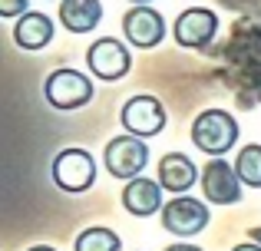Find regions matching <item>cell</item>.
<instances>
[{"label":"cell","instance_id":"19","mask_svg":"<svg viewBox=\"0 0 261 251\" xmlns=\"http://www.w3.org/2000/svg\"><path fill=\"white\" fill-rule=\"evenodd\" d=\"M162 251H202L198 245H169V248H162Z\"/></svg>","mask_w":261,"mask_h":251},{"label":"cell","instance_id":"7","mask_svg":"<svg viewBox=\"0 0 261 251\" xmlns=\"http://www.w3.org/2000/svg\"><path fill=\"white\" fill-rule=\"evenodd\" d=\"M172 37L182 50H208L218 37V13L208 7H189L175 17Z\"/></svg>","mask_w":261,"mask_h":251},{"label":"cell","instance_id":"14","mask_svg":"<svg viewBox=\"0 0 261 251\" xmlns=\"http://www.w3.org/2000/svg\"><path fill=\"white\" fill-rule=\"evenodd\" d=\"M102 0H63L57 10L66 33H93L102 23Z\"/></svg>","mask_w":261,"mask_h":251},{"label":"cell","instance_id":"4","mask_svg":"<svg viewBox=\"0 0 261 251\" xmlns=\"http://www.w3.org/2000/svg\"><path fill=\"white\" fill-rule=\"evenodd\" d=\"M102 165L113 179L119 182H133L146 172L149 165V146L146 139H136V135H113L102 149Z\"/></svg>","mask_w":261,"mask_h":251},{"label":"cell","instance_id":"2","mask_svg":"<svg viewBox=\"0 0 261 251\" xmlns=\"http://www.w3.org/2000/svg\"><path fill=\"white\" fill-rule=\"evenodd\" d=\"M50 175H53V185L66 195H83L96 185V159L89 149H80V146H66L53 155V165H50Z\"/></svg>","mask_w":261,"mask_h":251},{"label":"cell","instance_id":"10","mask_svg":"<svg viewBox=\"0 0 261 251\" xmlns=\"http://www.w3.org/2000/svg\"><path fill=\"white\" fill-rule=\"evenodd\" d=\"M166 17L155 7H129L122 13V37L136 50H155L166 40Z\"/></svg>","mask_w":261,"mask_h":251},{"label":"cell","instance_id":"21","mask_svg":"<svg viewBox=\"0 0 261 251\" xmlns=\"http://www.w3.org/2000/svg\"><path fill=\"white\" fill-rule=\"evenodd\" d=\"M248 238L255 241V245H261V225H255V228H251V232H248Z\"/></svg>","mask_w":261,"mask_h":251},{"label":"cell","instance_id":"8","mask_svg":"<svg viewBox=\"0 0 261 251\" xmlns=\"http://www.w3.org/2000/svg\"><path fill=\"white\" fill-rule=\"evenodd\" d=\"M86 66L96 79H106V83H116L122 79L129 70H133V53L122 40L116 37H99L89 43L86 50Z\"/></svg>","mask_w":261,"mask_h":251},{"label":"cell","instance_id":"3","mask_svg":"<svg viewBox=\"0 0 261 251\" xmlns=\"http://www.w3.org/2000/svg\"><path fill=\"white\" fill-rule=\"evenodd\" d=\"M93 79L86 76V73L73 70V66H60V70H53L50 76L43 79V96L46 103L53 106V109L60 113H73V109H83V106L93 103Z\"/></svg>","mask_w":261,"mask_h":251},{"label":"cell","instance_id":"5","mask_svg":"<svg viewBox=\"0 0 261 251\" xmlns=\"http://www.w3.org/2000/svg\"><path fill=\"white\" fill-rule=\"evenodd\" d=\"M119 123L126 129V135H136V139H152L159 135L169 123L166 103L152 93H139V96L126 99L119 109Z\"/></svg>","mask_w":261,"mask_h":251},{"label":"cell","instance_id":"12","mask_svg":"<svg viewBox=\"0 0 261 251\" xmlns=\"http://www.w3.org/2000/svg\"><path fill=\"white\" fill-rule=\"evenodd\" d=\"M155 169H159V185L166 192H175V195H185L195 182H202L198 165L185 152H166Z\"/></svg>","mask_w":261,"mask_h":251},{"label":"cell","instance_id":"1","mask_svg":"<svg viewBox=\"0 0 261 251\" xmlns=\"http://www.w3.org/2000/svg\"><path fill=\"white\" fill-rule=\"evenodd\" d=\"M189 135H192V146H195L198 152H205L208 159H222L225 152H231V149L238 146L242 129H238V119L231 116V113L202 109L195 119H192Z\"/></svg>","mask_w":261,"mask_h":251},{"label":"cell","instance_id":"6","mask_svg":"<svg viewBox=\"0 0 261 251\" xmlns=\"http://www.w3.org/2000/svg\"><path fill=\"white\" fill-rule=\"evenodd\" d=\"M212 212H208V202L202 199H192V195H175V199L166 202L159 215V225L166 228L169 235H178V238H195L208 228Z\"/></svg>","mask_w":261,"mask_h":251},{"label":"cell","instance_id":"13","mask_svg":"<svg viewBox=\"0 0 261 251\" xmlns=\"http://www.w3.org/2000/svg\"><path fill=\"white\" fill-rule=\"evenodd\" d=\"M53 37H57V26H53V20L43 10H30L13 23V43L27 53H37L43 46H50Z\"/></svg>","mask_w":261,"mask_h":251},{"label":"cell","instance_id":"15","mask_svg":"<svg viewBox=\"0 0 261 251\" xmlns=\"http://www.w3.org/2000/svg\"><path fill=\"white\" fill-rule=\"evenodd\" d=\"M73 251H122V241L113 228L106 225H89L76 235L73 241Z\"/></svg>","mask_w":261,"mask_h":251},{"label":"cell","instance_id":"22","mask_svg":"<svg viewBox=\"0 0 261 251\" xmlns=\"http://www.w3.org/2000/svg\"><path fill=\"white\" fill-rule=\"evenodd\" d=\"M27 251H57L53 245H33V248H27Z\"/></svg>","mask_w":261,"mask_h":251},{"label":"cell","instance_id":"11","mask_svg":"<svg viewBox=\"0 0 261 251\" xmlns=\"http://www.w3.org/2000/svg\"><path fill=\"white\" fill-rule=\"evenodd\" d=\"M162 192L166 188L159 185V179H146V175H139V179L126 182L122 185V208H126L129 215H136V218H149V215H162V208H166V202H162Z\"/></svg>","mask_w":261,"mask_h":251},{"label":"cell","instance_id":"20","mask_svg":"<svg viewBox=\"0 0 261 251\" xmlns=\"http://www.w3.org/2000/svg\"><path fill=\"white\" fill-rule=\"evenodd\" d=\"M231 251H261V245H255V241H245V245H235Z\"/></svg>","mask_w":261,"mask_h":251},{"label":"cell","instance_id":"17","mask_svg":"<svg viewBox=\"0 0 261 251\" xmlns=\"http://www.w3.org/2000/svg\"><path fill=\"white\" fill-rule=\"evenodd\" d=\"M27 0H0V17H7V20H20L23 13H30L27 10Z\"/></svg>","mask_w":261,"mask_h":251},{"label":"cell","instance_id":"23","mask_svg":"<svg viewBox=\"0 0 261 251\" xmlns=\"http://www.w3.org/2000/svg\"><path fill=\"white\" fill-rule=\"evenodd\" d=\"M129 4H133V7H149L152 0H129Z\"/></svg>","mask_w":261,"mask_h":251},{"label":"cell","instance_id":"9","mask_svg":"<svg viewBox=\"0 0 261 251\" xmlns=\"http://www.w3.org/2000/svg\"><path fill=\"white\" fill-rule=\"evenodd\" d=\"M202 195L212 205H238L242 202V179H238L235 162L208 159L202 169Z\"/></svg>","mask_w":261,"mask_h":251},{"label":"cell","instance_id":"18","mask_svg":"<svg viewBox=\"0 0 261 251\" xmlns=\"http://www.w3.org/2000/svg\"><path fill=\"white\" fill-rule=\"evenodd\" d=\"M218 4H222V7H228V10H242L245 13V17H248V13H255L258 10V4H261V0H218Z\"/></svg>","mask_w":261,"mask_h":251},{"label":"cell","instance_id":"24","mask_svg":"<svg viewBox=\"0 0 261 251\" xmlns=\"http://www.w3.org/2000/svg\"><path fill=\"white\" fill-rule=\"evenodd\" d=\"M57 4H63V0H57Z\"/></svg>","mask_w":261,"mask_h":251},{"label":"cell","instance_id":"16","mask_svg":"<svg viewBox=\"0 0 261 251\" xmlns=\"http://www.w3.org/2000/svg\"><path fill=\"white\" fill-rule=\"evenodd\" d=\"M235 169H238V179H242V185L261 188V142H248V146L238 149Z\"/></svg>","mask_w":261,"mask_h":251}]
</instances>
